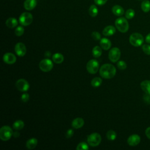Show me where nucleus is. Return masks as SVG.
Segmentation results:
<instances>
[{"label": "nucleus", "instance_id": "obj_39", "mask_svg": "<svg viewBox=\"0 0 150 150\" xmlns=\"http://www.w3.org/2000/svg\"><path fill=\"white\" fill-rule=\"evenodd\" d=\"M145 135L146 137L150 139V127H148L145 130Z\"/></svg>", "mask_w": 150, "mask_h": 150}, {"label": "nucleus", "instance_id": "obj_27", "mask_svg": "<svg viewBox=\"0 0 150 150\" xmlns=\"http://www.w3.org/2000/svg\"><path fill=\"white\" fill-rule=\"evenodd\" d=\"M102 82H103V80L100 77H96L92 79L91 81V84L93 87H97L101 86V84H102Z\"/></svg>", "mask_w": 150, "mask_h": 150}, {"label": "nucleus", "instance_id": "obj_4", "mask_svg": "<svg viewBox=\"0 0 150 150\" xmlns=\"http://www.w3.org/2000/svg\"><path fill=\"white\" fill-rule=\"evenodd\" d=\"M129 43L135 47H138L142 45L144 42V38L142 35L139 33H133L129 38Z\"/></svg>", "mask_w": 150, "mask_h": 150}, {"label": "nucleus", "instance_id": "obj_2", "mask_svg": "<svg viewBox=\"0 0 150 150\" xmlns=\"http://www.w3.org/2000/svg\"><path fill=\"white\" fill-rule=\"evenodd\" d=\"M116 28L121 33H125L129 29V24L126 18L120 17L115 21Z\"/></svg>", "mask_w": 150, "mask_h": 150}, {"label": "nucleus", "instance_id": "obj_30", "mask_svg": "<svg viewBox=\"0 0 150 150\" xmlns=\"http://www.w3.org/2000/svg\"><path fill=\"white\" fill-rule=\"evenodd\" d=\"M89 149L88 145L85 142H80L77 145V147H76L77 150H87V149Z\"/></svg>", "mask_w": 150, "mask_h": 150}, {"label": "nucleus", "instance_id": "obj_37", "mask_svg": "<svg viewBox=\"0 0 150 150\" xmlns=\"http://www.w3.org/2000/svg\"><path fill=\"white\" fill-rule=\"evenodd\" d=\"M144 100V101L146 103V104H150V94L145 93L143 97Z\"/></svg>", "mask_w": 150, "mask_h": 150}, {"label": "nucleus", "instance_id": "obj_29", "mask_svg": "<svg viewBox=\"0 0 150 150\" xmlns=\"http://www.w3.org/2000/svg\"><path fill=\"white\" fill-rule=\"evenodd\" d=\"M135 16V11L132 9H128L125 13V16L128 19H131L133 18Z\"/></svg>", "mask_w": 150, "mask_h": 150}, {"label": "nucleus", "instance_id": "obj_14", "mask_svg": "<svg viewBox=\"0 0 150 150\" xmlns=\"http://www.w3.org/2000/svg\"><path fill=\"white\" fill-rule=\"evenodd\" d=\"M37 5L36 0H26L24 2V8L27 11H31Z\"/></svg>", "mask_w": 150, "mask_h": 150}, {"label": "nucleus", "instance_id": "obj_5", "mask_svg": "<svg viewBox=\"0 0 150 150\" xmlns=\"http://www.w3.org/2000/svg\"><path fill=\"white\" fill-rule=\"evenodd\" d=\"M87 140L88 145L91 146H97L101 141V137L98 133L94 132L88 135Z\"/></svg>", "mask_w": 150, "mask_h": 150}, {"label": "nucleus", "instance_id": "obj_26", "mask_svg": "<svg viewBox=\"0 0 150 150\" xmlns=\"http://www.w3.org/2000/svg\"><path fill=\"white\" fill-rule=\"evenodd\" d=\"M141 7L144 12H148L150 11V2L148 0H144L141 3Z\"/></svg>", "mask_w": 150, "mask_h": 150}, {"label": "nucleus", "instance_id": "obj_35", "mask_svg": "<svg viewBox=\"0 0 150 150\" xmlns=\"http://www.w3.org/2000/svg\"><path fill=\"white\" fill-rule=\"evenodd\" d=\"M21 99L22 101L23 102V103L27 102V101H29V94H28V93H24V94H23L21 96Z\"/></svg>", "mask_w": 150, "mask_h": 150}, {"label": "nucleus", "instance_id": "obj_20", "mask_svg": "<svg viewBox=\"0 0 150 150\" xmlns=\"http://www.w3.org/2000/svg\"><path fill=\"white\" fill-rule=\"evenodd\" d=\"M141 88L145 93L150 94V80H144L141 83Z\"/></svg>", "mask_w": 150, "mask_h": 150}, {"label": "nucleus", "instance_id": "obj_40", "mask_svg": "<svg viewBox=\"0 0 150 150\" xmlns=\"http://www.w3.org/2000/svg\"><path fill=\"white\" fill-rule=\"evenodd\" d=\"M145 41H146V42H147L148 43H149V44H150V33H149V34H148V35L146 36Z\"/></svg>", "mask_w": 150, "mask_h": 150}, {"label": "nucleus", "instance_id": "obj_18", "mask_svg": "<svg viewBox=\"0 0 150 150\" xmlns=\"http://www.w3.org/2000/svg\"><path fill=\"white\" fill-rule=\"evenodd\" d=\"M112 12L116 16H121L124 13V9L123 8L118 5H114L111 9Z\"/></svg>", "mask_w": 150, "mask_h": 150}, {"label": "nucleus", "instance_id": "obj_15", "mask_svg": "<svg viewBox=\"0 0 150 150\" xmlns=\"http://www.w3.org/2000/svg\"><path fill=\"white\" fill-rule=\"evenodd\" d=\"M84 124V121L82 118H76L74 119L71 122L72 127L75 129H79L81 128Z\"/></svg>", "mask_w": 150, "mask_h": 150}, {"label": "nucleus", "instance_id": "obj_24", "mask_svg": "<svg viewBox=\"0 0 150 150\" xmlns=\"http://www.w3.org/2000/svg\"><path fill=\"white\" fill-rule=\"evenodd\" d=\"M24 126H25V124H24L23 121L21 120L15 121L12 125L13 128L16 130L22 129L24 127Z\"/></svg>", "mask_w": 150, "mask_h": 150}, {"label": "nucleus", "instance_id": "obj_33", "mask_svg": "<svg viewBox=\"0 0 150 150\" xmlns=\"http://www.w3.org/2000/svg\"><path fill=\"white\" fill-rule=\"evenodd\" d=\"M142 49L143 52L148 55H150V45H143L142 46Z\"/></svg>", "mask_w": 150, "mask_h": 150}, {"label": "nucleus", "instance_id": "obj_28", "mask_svg": "<svg viewBox=\"0 0 150 150\" xmlns=\"http://www.w3.org/2000/svg\"><path fill=\"white\" fill-rule=\"evenodd\" d=\"M107 138L110 141H114L116 139L117 134L114 130H109L106 134Z\"/></svg>", "mask_w": 150, "mask_h": 150}, {"label": "nucleus", "instance_id": "obj_1", "mask_svg": "<svg viewBox=\"0 0 150 150\" xmlns=\"http://www.w3.org/2000/svg\"><path fill=\"white\" fill-rule=\"evenodd\" d=\"M100 76L107 79H110L114 77L116 74V69L111 64L105 63L103 64L99 70Z\"/></svg>", "mask_w": 150, "mask_h": 150}, {"label": "nucleus", "instance_id": "obj_11", "mask_svg": "<svg viewBox=\"0 0 150 150\" xmlns=\"http://www.w3.org/2000/svg\"><path fill=\"white\" fill-rule=\"evenodd\" d=\"M15 52L18 56H24L26 53V47L25 44L22 42L17 43L15 46Z\"/></svg>", "mask_w": 150, "mask_h": 150}, {"label": "nucleus", "instance_id": "obj_6", "mask_svg": "<svg viewBox=\"0 0 150 150\" xmlns=\"http://www.w3.org/2000/svg\"><path fill=\"white\" fill-rule=\"evenodd\" d=\"M33 21V16L29 12H23L22 13L19 18V22L22 26H28L32 23Z\"/></svg>", "mask_w": 150, "mask_h": 150}, {"label": "nucleus", "instance_id": "obj_21", "mask_svg": "<svg viewBox=\"0 0 150 150\" xmlns=\"http://www.w3.org/2000/svg\"><path fill=\"white\" fill-rule=\"evenodd\" d=\"M18 22L17 19L15 18H9L6 21V25L8 28H14L18 25Z\"/></svg>", "mask_w": 150, "mask_h": 150}, {"label": "nucleus", "instance_id": "obj_17", "mask_svg": "<svg viewBox=\"0 0 150 150\" xmlns=\"http://www.w3.org/2000/svg\"><path fill=\"white\" fill-rule=\"evenodd\" d=\"M100 46L102 49L105 50H108L111 46V41L107 38H101L100 40Z\"/></svg>", "mask_w": 150, "mask_h": 150}, {"label": "nucleus", "instance_id": "obj_23", "mask_svg": "<svg viewBox=\"0 0 150 150\" xmlns=\"http://www.w3.org/2000/svg\"><path fill=\"white\" fill-rule=\"evenodd\" d=\"M92 54H93V56L96 58H98V57H100L101 55L102 54L101 48L100 47H99L98 46H96L95 47H94L93 48Z\"/></svg>", "mask_w": 150, "mask_h": 150}, {"label": "nucleus", "instance_id": "obj_38", "mask_svg": "<svg viewBox=\"0 0 150 150\" xmlns=\"http://www.w3.org/2000/svg\"><path fill=\"white\" fill-rule=\"evenodd\" d=\"M94 1L96 5H100V6L104 5L107 2V0H94Z\"/></svg>", "mask_w": 150, "mask_h": 150}, {"label": "nucleus", "instance_id": "obj_34", "mask_svg": "<svg viewBox=\"0 0 150 150\" xmlns=\"http://www.w3.org/2000/svg\"><path fill=\"white\" fill-rule=\"evenodd\" d=\"M91 37L93 38V39H94L96 40H101V35L98 32H93L91 33Z\"/></svg>", "mask_w": 150, "mask_h": 150}, {"label": "nucleus", "instance_id": "obj_10", "mask_svg": "<svg viewBox=\"0 0 150 150\" xmlns=\"http://www.w3.org/2000/svg\"><path fill=\"white\" fill-rule=\"evenodd\" d=\"M15 86L17 89L21 91H26L29 88V84L27 80L24 79H20L16 82Z\"/></svg>", "mask_w": 150, "mask_h": 150}, {"label": "nucleus", "instance_id": "obj_36", "mask_svg": "<svg viewBox=\"0 0 150 150\" xmlns=\"http://www.w3.org/2000/svg\"><path fill=\"white\" fill-rule=\"evenodd\" d=\"M74 134V131L72 129H69L67 130V131L66 133V137L67 138H70L72 137V136Z\"/></svg>", "mask_w": 150, "mask_h": 150}, {"label": "nucleus", "instance_id": "obj_16", "mask_svg": "<svg viewBox=\"0 0 150 150\" xmlns=\"http://www.w3.org/2000/svg\"><path fill=\"white\" fill-rule=\"evenodd\" d=\"M115 32L116 29L114 26L112 25H108L104 28L103 30V34L105 36H109L113 35L115 33Z\"/></svg>", "mask_w": 150, "mask_h": 150}, {"label": "nucleus", "instance_id": "obj_13", "mask_svg": "<svg viewBox=\"0 0 150 150\" xmlns=\"http://www.w3.org/2000/svg\"><path fill=\"white\" fill-rule=\"evenodd\" d=\"M3 60L6 64H12L16 62V57L12 53H6L3 56Z\"/></svg>", "mask_w": 150, "mask_h": 150}, {"label": "nucleus", "instance_id": "obj_25", "mask_svg": "<svg viewBox=\"0 0 150 150\" xmlns=\"http://www.w3.org/2000/svg\"><path fill=\"white\" fill-rule=\"evenodd\" d=\"M98 12L97 7L95 5H91L88 9V13L91 17H96Z\"/></svg>", "mask_w": 150, "mask_h": 150}, {"label": "nucleus", "instance_id": "obj_3", "mask_svg": "<svg viewBox=\"0 0 150 150\" xmlns=\"http://www.w3.org/2000/svg\"><path fill=\"white\" fill-rule=\"evenodd\" d=\"M13 134L12 128L8 126H2L0 129V138L3 141H8Z\"/></svg>", "mask_w": 150, "mask_h": 150}, {"label": "nucleus", "instance_id": "obj_12", "mask_svg": "<svg viewBox=\"0 0 150 150\" xmlns=\"http://www.w3.org/2000/svg\"><path fill=\"white\" fill-rule=\"evenodd\" d=\"M141 141V138L138 134H132L130 135L127 139V143L131 146L137 145Z\"/></svg>", "mask_w": 150, "mask_h": 150}, {"label": "nucleus", "instance_id": "obj_7", "mask_svg": "<svg viewBox=\"0 0 150 150\" xmlns=\"http://www.w3.org/2000/svg\"><path fill=\"white\" fill-rule=\"evenodd\" d=\"M86 69L90 74H96L99 69V63L96 59H91L89 60L86 65Z\"/></svg>", "mask_w": 150, "mask_h": 150}, {"label": "nucleus", "instance_id": "obj_32", "mask_svg": "<svg viewBox=\"0 0 150 150\" xmlns=\"http://www.w3.org/2000/svg\"><path fill=\"white\" fill-rule=\"evenodd\" d=\"M117 66L118 67V68L120 70H125L126 68H127V63L123 61V60H120L117 62Z\"/></svg>", "mask_w": 150, "mask_h": 150}, {"label": "nucleus", "instance_id": "obj_19", "mask_svg": "<svg viewBox=\"0 0 150 150\" xmlns=\"http://www.w3.org/2000/svg\"><path fill=\"white\" fill-rule=\"evenodd\" d=\"M38 144V139L35 138H32L28 139L26 143V146L28 149H34Z\"/></svg>", "mask_w": 150, "mask_h": 150}, {"label": "nucleus", "instance_id": "obj_22", "mask_svg": "<svg viewBox=\"0 0 150 150\" xmlns=\"http://www.w3.org/2000/svg\"><path fill=\"white\" fill-rule=\"evenodd\" d=\"M52 60L54 63L57 64H60L63 62L64 57L62 54L59 53H56L52 56Z\"/></svg>", "mask_w": 150, "mask_h": 150}, {"label": "nucleus", "instance_id": "obj_8", "mask_svg": "<svg viewBox=\"0 0 150 150\" xmlns=\"http://www.w3.org/2000/svg\"><path fill=\"white\" fill-rule=\"evenodd\" d=\"M40 69L44 72H48L52 70L53 67V62L49 59L42 60L39 64Z\"/></svg>", "mask_w": 150, "mask_h": 150}, {"label": "nucleus", "instance_id": "obj_31", "mask_svg": "<svg viewBox=\"0 0 150 150\" xmlns=\"http://www.w3.org/2000/svg\"><path fill=\"white\" fill-rule=\"evenodd\" d=\"M24 33V28L22 26H18L15 30V34L17 36H22Z\"/></svg>", "mask_w": 150, "mask_h": 150}, {"label": "nucleus", "instance_id": "obj_9", "mask_svg": "<svg viewBox=\"0 0 150 150\" xmlns=\"http://www.w3.org/2000/svg\"><path fill=\"white\" fill-rule=\"evenodd\" d=\"M121 56V51L118 47H112L108 53V58L110 60L115 63L120 59Z\"/></svg>", "mask_w": 150, "mask_h": 150}]
</instances>
